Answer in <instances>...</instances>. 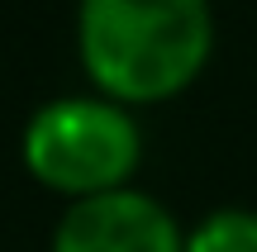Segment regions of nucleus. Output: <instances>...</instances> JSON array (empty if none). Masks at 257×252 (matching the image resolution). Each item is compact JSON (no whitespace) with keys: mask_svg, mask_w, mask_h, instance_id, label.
Segmentation results:
<instances>
[{"mask_svg":"<svg viewBox=\"0 0 257 252\" xmlns=\"http://www.w3.org/2000/svg\"><path fill=\"white\" fill-rule=\"evenodd\" d=\"M76 53L95 95L119 105L176 100L214 53L210 0H81Z\"/></svg>","mask_w":257,"mask_h":252,"instance_id":"1","label":"nucleus"},{"mask_svg":"<svg viewBox=\"0 0 257 252\" xmlns=\"http://www.w3.org/2000/svg\"><path fill=\"white\" fill-rule=\"evenodd\" d=\"M19 157L43 190L67 200H91L134 186L143 162V133L134 110L119 100L57 95L29 114Z\"/></svg>","mask_w":257,"mask_h":252,"instance_id":"2","label":"nucleus"},{"mask_svg":"<svg viewBox=\"0 0 257 252\" xmlns=\"http://www.w3.org/2000/svg\"><path fill=\"white\" fill-rule=\"evenodd\" d=\"M186 233L162 200L124 186L110 195L72 200L53 228V252H181Z\"/></svg>","mask_w":257,"mask_h":252,"instance_id":"3","label":"nucleus"},{"mask_svg":"<svg viewBox=\"0 0 257 252\" xmlns=\"http://www.w3.org/2000/svg\"><path fill=\"white\" fill-rule=\"evenodd\" d=\"M181 252H257V209L219 205L186 233Z\"/></svg>","mask_w":257,"mask_h":252,"instance_id":"4","label":"nucleus"}]
</instances>
